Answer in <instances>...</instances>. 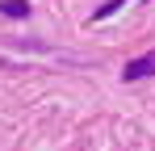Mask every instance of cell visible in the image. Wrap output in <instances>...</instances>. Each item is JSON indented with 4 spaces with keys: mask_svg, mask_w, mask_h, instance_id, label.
Returning <instances> with one entry per match:
<instances>
[{
    "mask_svg": "<svg viewBox=\"0 0 155 151\" xmlns=\"http://www.w3.org/2000/svg\"><path fill=\"white\" fill-rule=\"evenodd\" d=\"M0 17H13V21L29 17V0H0Z\"/></svg>",
    "mask_w": 155,
    "mask_h": 151,
    "instance_id": "cell-2",
    "label": "cell"
},
{
    "mask_svg": "<svg viewBox=\"0 0 155 151\" xmlns=\"http://www.w3.org/2000/svg\"><path fill=\"white\" fill-rule=\"evenodd\" d=\"M134 84V80H147V76H155V50H147V55H138L134 63H126V72H122Z\"/></svg>",
    "mask_w": 155,
    "mask_h": 151,
    "instance_id": "cell-1",
    "label": "cell"
}]
</instances>
